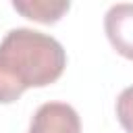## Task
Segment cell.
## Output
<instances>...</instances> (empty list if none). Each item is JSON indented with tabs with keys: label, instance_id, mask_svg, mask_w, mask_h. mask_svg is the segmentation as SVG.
<instances>
[{
	"label": "cell",
	"instance_id": "6da1fadb",
	"mask_svg": "<svg viewBox=\"0 0 133 133\" xmlns=\"http://www.w3.org/2000/svg\"><path fill=\"white\" fill-rule=\"evenodd\" d=\"M66 66V52L48 33L17 27L0 42V104L17 102L29 87L54 83Z\"/></svg>",
	"mask_w": 133,
	"mask_h": 133
},
{
	"label": "cell",
	"instance_id": "7a4b0ae2",
	"mask_svg": "<svg viewBox=\"0 0 133 133\" xmlns=\"http://www.w3.org/2000/svg\"><path fill=\"white\" fill-rule=\"evenodd\" d=\"M27 133H81V118L71 104L46 102L31 116Z\"/></svg>",
	"mask_w": 133,
	"mask_h": 133
},
{
	"label": "cell",
	"instance_id": "3957f363",
	"mask_svg": "<svg viewBox=\"0 0 133 133\" xmlns=\"http://www.w3.org/2000/svg\"><path fill=\"white\" fill-rule=\"evenodd\" d=\"M104 31L112 48L133 60V4L131 2H118L112 4L104 17Z\"/></svg>",
	"mask_w": 133,
	"mask_h": 133
},
{
	"label": "cell",
	"instance_id": "277c9868",
	"mask_svg": "<svg viewBox=\"0 0 133 133\" xmlns=\"http://www.w3.org/2000/svg\"><path fill=\"white\" fill-rule=\"evenodd\" d=\"M12 8L31 21L50 25V23H56L71 8V2H64V0H12Z\"/></svg>",
	"mask_w": 133,
	"mask_h": 133
},
{
	"label": "cell",
	"instance_id": "5b68a950",
	"mask_svg": "<svg viewBox=\"0 0 133 133\" xmlns=\"http://www.w3.org/2000/svg\"><path fill=\"white\" fill-rule=\"evenodd\" d=\"M116 118L127 133H133V85L125 87L116 98Z\"/></svg>",
	"mask_w": 133,
	"mask_h": 133
}]
</instances>
